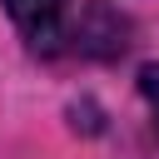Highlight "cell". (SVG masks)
<instances>
[{"instance_id": "obj_2", "label": "cell", "mask_w": 159, "mask_h": 159, "mask_svg": "<svg viewBox=\"0 0 159 159\" xmlns=\"http://www.w3.org/2000/svg\"><path fill=\"white\" fill-rule=\"evenodd\" d=\"M124 35H129V20L114 15L104 0H94V5L84 10V25L75 30V40H80L84 55H119V50H124Z\"/></svg>"}, {"instance_id": "obj_3", "label": "cell", "mask_w": 159, "mask_h": 159, "mask_svg": "<svg viewBox=\"0 0 159 159\" xmlns=\"http://www.w3.org/2000/svg\"><path fill=\"white\" fill-rule=\"evenodd\" d=\"M139 94H144V104L154 114V134H159V65H144L139 70Z\"/></svg>"}, {"instance_id": "obj_1", "label": "cell", "mask_w": 159, "mask_h": 159, "mask_svg": "<svg viewBox=\"0 0 159 159\" xmlns=\"http://www.w3.org/2000/svg\"><path fill=\"white\" fill-rule=\"evenodd\" d=\"M5 10L20 25V35L30 40V50H55L60 35H65L70 0H5Z\"/></svg>"}]
</instances>
